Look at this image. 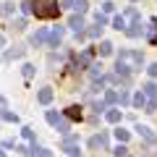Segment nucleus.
<instances>
[{"label": "nucleus", "instance_id": "f257e3e1", "mask_svg": "<svg viewBox=\"0 0 157 157\" xmlns=\"http://www.w3.org/2000/svg\"><path fill=\"white\" fill-rule=\"evenodd\" d=\"M32 13L42 21H52L60 16V6L58 0H32Z\"/></svg>", "mask_w": 157, "mask_h": 157}, {"label": "nucleus", "instance_id": "f03ea898", "mask_svg": "<svg viewBox=\"0 0 157 157\" xmlns=\"http://www.w3.org/2000/svg\"><path fill=\"white\" fill-rule=\"evenodd\" d=\"M115 60L123 63V66L134 73V71H141V68H144V52H141V50H128V47H126V50L118 52Z\"/></svg>", "mask_w": 157, "mask_h": 157}, {"label": "nucleus", "instance_id": "7ed1b4c3", "mask_svg": "<svg viewBox=\"0 0 157 157\" xmlns=\"http://www.w3.org/2000/svg\"><path fill=\"white\" fill-rule=\"evenodd\" d=\"M141 92H144V97H147L144 113H155V110H157V84H155V78H152V81H147V84L141 86Z\"/></svg>", "mask_w": 157, "mask_h": 157}, {"label": "nucleus", "instance_id": "20e7f679", "mask_svg": "<svg viewBox=\"0 0 157 157\" xmlns=\"http://www.w3.org/2000/svg\"><path fill=\"white\" fill-rule=\"evenodd\" d=\"M63 152H66L68 157H81V152H78V136L76 134H68L66 139H63Z\"/></svg>", "mask_w": 157, "mask_h": 157}, {"label": "nucleus", "instance_id": "39448f33", "mask_svg": "<svg viewBox=\"0 0 157 157\" xmlns=\"http://www.w3.org/2000/svg\"><path fill=\"white\" fill-rule=\"evenodd\" d=\"M97 50L94 47H86L84 52H78L76 55V68H92V60H94Z\"/></svg>", "mask_w": 157, "mask_h": 157}, {"label": "nucleus", "instance_id": "423d86ee", "mask_svg": "<svg viewBox=\"0 0 157 157\" xmlns=\"http://www.w3.org/2000/svg\"><path fill=\"white\" fill-rule=\"evenodd\" d=\"M24 52H26V47L24 45H13L11 50H6V52H0V58H3V60H18V58H24Z\"/></svg>", "mask_w": 157, "mask_h": 157}, {"label": "nucleus", "instance_id": "0eeeda50", "mask_svg": "<svg viewBox=\"0 0 157 157\" xmlns=\"http://www.w3.org/2000/svg\"><path fill=\"white\" fill-rule=\"evenodd\" d=\"M63 34H66V29H63V26H52V32L47 34V45H50V47H60Z\"/></svg>", "mask_w": 157, "mask_h": 157}, {"label": "nucleus", "instance_id": "6e6552de", "mask_svg": "<svg viewBox=\"0 0 157 157\" xmlns=\"http://www.w3.org/2000/svg\"><path fill=\"white\" fill-rule=\"evenodd\" d=\"M89 149L92 152H97V149H107V134L102 131V134H94L89 139Z\"/></svg>", "mask_w": 157, "mask_h": 157}, {"label": "nucleus", "instance_id": "1a4fd4ad", "mask_svg": "<svg viewBox=\"0 0 157 157\" xmlns=\"http://www.w3.org/2000/svg\"><path fill=\"white\" fill-rule=\"evenodd\" d=\"M136 134H139L141 136V139H144L147 141V144H157V136L155 134H152V128H149V126H141V123H136Z\"/></svg>", "mask_w": 157, "mask_h": 157}, {"label": "nucleus", "instance_id": "9d476101", "mask_svg": "<svg viewBox=\"0 0 157 157\" xmlns=\"http://www.w3.org/2000/svg\"><path fill=\"white\" fill-rule=\"evenodd\" d=\"M63 115H66L68 121H78V123H81V121H84V107L81 105H71V107H66Z\"/></svg>", "mask_w": 157, "mask_h": 157}, {"label": "nucleus", "instance_id": "9b49d317", "mask_svg": "<svg viewBox=\"0 0 157 157\" xmlns=\"http://www.w3.org/2000/svg\"><path fill=\"white\" fill-rule=\"evenodd\" d=\"M52 97H55V92H52V86H42V89L37 92V102L39 105H50Z\"/></svg>", "mask_w": 157, "mask_h": 157}, {"label": "nucleus", "instance_id": "f8f14e48", "mask_svg": "<svg viewBox=\"0 0 157 157\" xmlns=\"http://www.w3.org/2000/svg\"><path fill=\"white\" fill-rule=\"evenodd\" d=\"M147 32V26H144V24H141V18H139V21H131V26H126V34H128V37H141V34H144Z\"/></svg>", "mask_w": 157, "mask_h": 157}, {"label": "nucleus", "instance_id": "ddd939ff", "mask_svg": "<svg viewBox=\"0 0 157 157\" xmlns=\"http://www.w3.org/2000/svg\"><path fill=\"white\" fill-rule=\"evenodd\" d=\"M47 34H50V32H47V29H37V32H34L32 37H29V45L39 47V45H42V42H47Z\"/></svg>", "mask_w": 157, "mask_h": 157}, {"label": "nucleus", "instance_id": "4468645a", "mask_svg": "<svg viewBox=\"0 0 157 157\" xmlns=\"http://www.w3.org/2000/svg\"><path fill=\"white\" fill-rule=\"evenodd\" d=\"M68 26L73 29V32H84V26H86V21H84V16H81V13H73L71 16V21H68Z\"/></svg>", "mask_w": 157, "mask_h": 157}, {"label": "nucleus", "instance_id": "2eb2a0df", "mask_svg": "<svg viewBox=\"0 0 157 157\" xmlns=\"http://www.w3.org/2000/svg\"><path fill=\"white\" fill-rule=\"evenodd\" d=\"M121 118H123V115H121L118 107H107V110H105V121H107V123L118 126V123H121Z\"/></svg>", "mask_w": 157, "mask_h": 157}, {"label": "nucleus", "instance_id": "dca6fc26", "mask_svg": "<svg viewBox=\"0 0 157 157\" xmlns=\"http://www.w3.org/2000/svg\"><path fill=\"white\" fill-rule=\"evenodd\" d=\"M105 105H110V107L121 105V94H118L115 89H105Z\"/></svg>", "mask_w": 157, "mask_h": 157}, {"label": "nucleus", "instance_id": "f3484780", "mask_svg": "<svg viewBox=\"0 0 157 157\" xmlns=\"http://www.w3.org/2000/svg\"><path fill=\"white\" fill-rule=\"evenodd\" d=\"M131 105H134L136 110H144V107H147V97H144V92H141V89L131 97Z\"/></svg>", "mask_w": 157, "mask_h": 157}, {"label": "nucleus", "instance_id": "a211bd4d", "mask_svg": "<svg viewBox=\"0 0 157 157\" xmlns=\"http://www.w3.org/2000/svg\"><path fill=\"white\" fill-rule=\"evenodd\" d=\"M0 121H8V123H18L21 118H18V113H11V110H6V107H0Z\"/></svg>", "mask_w": 157, "mask_h": 157}, {"label": "nucleus", "instance_id": "6ab92c4d", "mask_svg": "<svg viewBox=\"0 0 157 157\" xmlns=\"http://www.w3.org/2000/svg\"><path fill=\"white\" fill-rule=\"evenodd\" d=\"M113 134H115V139L121 141V144H128V139H131V131H126L123 126H118V128L113 131Z\"/></svg>", "mask_w": 157, "mask_h": 157}, {"label": "nucleus", "instance_id": "aec40b11", "mask_svg": "<svg viewBox=\"0 0 157 157\" xmlns=\"http://www.w3.org/2000/svg\"><path fill=\"white\" fill-rule=\"evenodd\" d=\"M97 55H102V58L113 55V42H107V39H102V42H100V47H97Z\"/></svg>", "mask_w": 157, "mask_h": 157}, {"label": "nucleus", "instance_id": "412c9836", "mask_svg": "<svg viewBox=\"0 0 157 157\" xmlns=\"http://www.w3.org/2000/svg\"><path fill=\"white\" fill-rule=\"evenodd\" d=\"M55 128H58V131H60V134H63V136H68V134H71V121H68V118H66V115H63V118H60V121H58V126H55Z\"/></svg>", "mask_w": 157, "mask_h": 157}, {"label": "nucleus", "instance_id": "4be33fe9", "mask_svg": "<svg viewBox=\"0 0 157 157\" xmlns=\"http://www.w3.org/2000/svg\"><path fill=\"white\" fill-rule=\"evenodd\" d=\"M21 136H24V139H26L32 147L37 144V136H34V128H29V126H24V128H21Z\"/></svg>", "mask_w": 157, "mask_h": 157}, {"label": "nucleus", "instance_id": "5701e85b", "mask_svg": "<svg viewBox=\"0 0 157 157\" xmlns=\"http://www.w3.org/2000/svg\"><path fill=\"white\" fill-rule=\"evenodd\" d=\"M126 26H128V24H126V16H123V13L113 18V29H118V32H126Z\"/></svg>", "mask_w": 157, "mask_h": 157}, {"label": "nucleus", "instance_id": "b1692460", "mask_svg": "<svg viewBox=\"0 0 157 157\" xmlns=\"http://www.w3.org/2000/svg\"><path fill=\"white\" fill-rule=\"evenodd\" d=\"M123 16H126V21H139V11H136V8L134 6H128V8H126V11H123Z\"/></svg>", "mask_w": 157, "mask_h": 157}, {"label": "nucleus", "instance_id": "393cba45", "mask_svg": "<svg viewBox=\"0 0 157 157\" xmlns=\"http://www.w3.org/2000/svg\"><path fill=\"white\" fill-rule=\"evenodd\" d=\"M45 118H47V123H50V126H58V121H60V113H58V110H47L45 113Z\"/></svg>", "mask_w": 157, "mask_h": 157}, {"label": "nucleus", "instance_id": "a878e982", "mask_svg": "<svg viewBox=\"0 0 157 157\" xmlns=\"http://www.w3.org/2000/svg\"><path fill=\"white\" fill-rule=\"evenodd\" d=\"M32 157H52V152L45 149V147H37V144H34L32 147Z\"/></svg>", "mask_w": 157, "mask_h": 157}, {"label": "nucleus", "instance_id": "bb28decb", "mask_svg": "<svg viewBox=\"0 0 157 157\" xmlns=\"http://www.w3.org/2000/svg\"><path fill=\"white\" fill-rule=\"evenodd\" d=\"M73 11H76V13H81V16H84V13L89 11V3H86V0H73Z\"/></svg>", "mask_w": 157, "mask_h": 157}, {"label": "nucleus", "instance_id": "cd10ccee", "mask_svg": "<svg viewBox=\"0 0 157 157\" xmlns=\"http://www.w3.org/2000/svg\"><path fill=\"white\" fill-rule=\"evenodd\" d=\"M21 73H24V78L29 81V78H34V73H37V68H34L32 63H24V66H21Z\"/></svg>", "mask_w": 157, "mask_h": 157}, {"label": "nucleus", "instance_id": "c85d7f7f", "mask_svg": "<svg viewBox=\"0 0 157 157\" xmlns=\"http://www.w3.org/2000/svg\"><path fill=\"white\" fill-rule=\"evenodd\" d=\"M113 155H115V157H126V155H128V147H126V144H121V141H118V147H115V149H113Z\"/></svg>", "mask_w": 157, "mask_h": 157}, {"label": "nucleus", "instance_id": "c756f323", "mask_svg": "<svg viewBox=\"0 0 157 157\" xmlns=\"http://www.w3.org/2000/svg\"><path fill=\"white\" fill-rule=\"evenodd\" d=\"M102 29L105 26H100V24H97V26H92V29H86V37H92V39H97L102 34Z\"/></svg>", "mask_w": 157, "mask_h": 157}, {"label": "nucleus", "instance_id": "7c9ffc66", "mask_svg": "<svg viewBox=\"0 0 157 157\" xmlns=\"http://www.w3.org/2000/svg\"><path fill=\"white\" fill-rule=\"evenodd\" d=\"M92 110H94L97 115H100V113H105V110H107V105H105V100H102V102H100V100H94V102H92Z\"/></svg>", "mask_w": 157, "mask_h": 157}, {"label": "nucleus", "instance_id": "2f4dec72", "mask_svg": "<svg viewBox=\"0 0 157 157\" xmlns=\"http://www.w3.org/2000/svg\"><path fill=\"white\" fill-rule=\"evenodd\" d=\"M94 24H100V26H107V13L97 11V13H94Z\"/></svg>", "mask_w": 157, "mask_h": 157}, {"label": "nucleus", "instance_id": "473e14b6", "mask_svg": "<svg viewBox=\"0 0 157 157\" xmlns=\"http://www.w3.org/2000/svg\"><path fill=\"white\" fill-rule=\"evenodd\" d=\"M11 26L21 32V29H26V18H13V21H11Z\"/></svg>", "mask_w": 157, "mask_h": 157}, {"label": "nucleus", "instance_id": "72a5a7b5", "mask_svg": "<svg viewBox=\"0 0 157 157\" xmlns=\"http://www.w3.org/2000/svg\"><path fill=\"white\" fill-rule=\"evenodd\" d=\"M115 11V3H113V0H105V3H102V13H113Z\"/></svg>", "mask_w": 157, "mask_h": 157}, {"label": "nucleus", "instance_id": "f704fd0d", "mask_svg": "<svg viewBox=\"0 0 157 157\" xmlns=\"http://www.w3.org/2000/svg\"><path fill=\"white\" fill-rule=\"evenodd\" d=\"M16 152H18V155H32V144H16Z\"/></svg>", "mask_w": 157, "mask_h": 157}, {"label": "nucleus", "instance_id": "c9c22d12", "mask_svg": "<svg viewBox=\"0 0 157 157\" xmlns=\"http://www.w3.org/2000/svg\"><path fill=\"white\" fill-rule=\"evenodd\" d=\"M0 11H3V13H8V16H11V13L16 11V6H13V3H3V6H0Z\"/></svg>", "mask_w": 157, "mask_h": 157}, {"label": "nucleus", "instance_id": "e433bc0d", "mask_svg": "<svg viewBox=\"0 0 157 157\" xmlns=\"http://www.w3.org/2000/svg\"><path fill=\"white\" fill-rule=\"evenodd\" d=\"M121 94V105H131V94L128 92H118Z\"/></svg>", "mask_w": 157, "mask_h": 157}, {"label": "nucleus", "instance_id": "4c0bfd02", "mask_svg": "<svg viewBox=\"0 0 157 157\" xmlns=\"http://www.w3.org/2000/svg\"><path fill=\"white\" fill-rule=\"evenodd\" d=\"M147 73H149V78H157V63H149V68H147Z\"/></svg>", "mask_w": 157, "mask_h": 157}, {"label": "nucleus", "instance_id": "58836bf2", "mask_svg": "<svg viewBox=\"0 0 157 157\" xmlns=\"http://www.w3.org/2000/svg\"><path fill=\"white\" fill-rule=\"evenodd\" d=\"M21 11L24 13H32V0H24V3H21Z\"/></svg>", "mask_w": 157, "mask_h": 157}, {"label": "nucleus", "instance_id": "ea45409f", "mask_svg": "<svg viewBox=\"0 0 157 157\" xmlns=\"http://www.w3.org/2000/svg\"><path fill=\"white\" fill-rule=\"evenodd\" d=\"M60 3H63L60 8H73V0H60Z\"/></svg>", "mask_w": 157, "mask_h": 157}, {"label": "nucleus", "instance_id": "a19ab883", "mask_svg": "<svg viewBox=\"0 0 157 157\" xmlns=\"http://www.w3.org/2000/svg\"><path fill=\"white\" fill-rule=\"evenodd\" d=\"M3 45H6V37H3V34H0V50H3Z\"/></svg>", "mask_w": 157, "mask_h": 157}, {"label": "nucleus", "instance_id": "79ce46f5", "mask_svg": "<svg viewBox=\"0 0 157 157\" xmlns=\"http://www.w3.org/2000/svg\"><path fill=\"white\" fill-rule=\"evenodd\" d=\"M0 157H6V152H3V149H0Z\"/></svg>", "mask_w": 157, "mask_h": 157}, {"label": "nucleus", "instance_id": "37998d69", "mask_svg": "<svg viewBox=\"0 0 157 157\" xmlns=\"http://www.w3.org/2000/svg\"><path fill=\"white\" fill-rule=\"evenodd\" d=\"M126 157H131V155H126Z\"/></svg>", "mask_w": 157, "mask_h": 157}]
</instances>
